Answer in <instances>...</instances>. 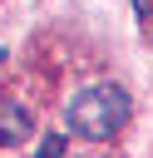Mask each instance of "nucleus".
I'll return each instance as SVG.
<instances>
[{
    "label": "nucleus",
    "instance_id": "f03ea898",
    "mask_svg": "<svg viewBox=\"0 0 153 158\" xmlns=\"http://www.w3.org/2000/svg\"><path fill=\"white\" fill-rule=\"evenodd\" d=\"M35 133V123H30V109L25 104H15L10 94H0V148H15V143H25Z\"/></svg>",
    "mask_w": 153,
    "mask_h": 158
},
{
    "label": "nucleus",
    "instance_id": "7ed1b4c3",
    "mask_svg": "<svg viewBox=\"0 0 153 158\" xmlns=\"http://www.w3.org/2000/svg\"><path fill=\"white\" fill-rule=\"evenodd\" d=\"M59 153H64V133H49V138L35 148V158H59Z\"/></svg>",
    "mask_w": 153,
    "mask_h": 158
},
{
    "label": "nucleus",
    "instance_id": "f257e3e1",
    "mask_svg": "<svg viewBox=\"0 0 153 158\" xmlns=\"http://www.w3.org/2000/svg\"><path fill=\"white\" fill-rule=\"evenodd\" d=\"M133 114V99L123 84H89L74 104H69V128L79 138H114Z\"/></svg>",
    "mask_w": 153,
    "mask_h": 158
},
{
    "label": "nucleus",
    "instance_id": "20e7f679",
    "mask_svg": "<svg viewBox=\"0 0 153 158\" xmlns=\"http://www.w3.org/2000/svg\"><path fill=\"white\" fill-rule=\"evenodd\" d=\"M133 10H138L143 20H153V0H133Z\"/></svg>",
    "mask_w": 153,
    "mask_h": 158
}]
</instances>
